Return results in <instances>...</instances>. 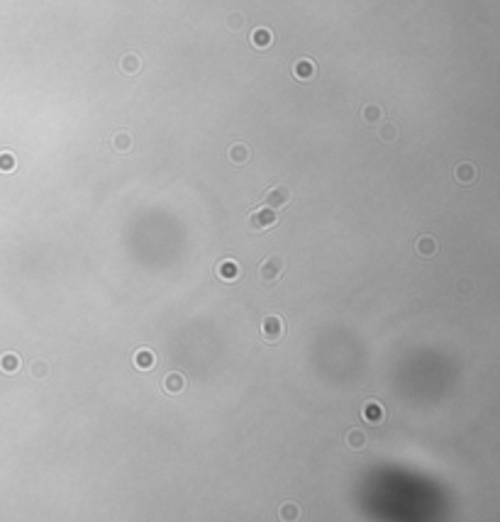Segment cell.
Returning <instances> with one entry per match:
<instances>
[{
	"instance_id": "cell-21",
	"label": "cell",
	"mask_w": 500,
	"mask_h": 522,
	"mask_svg": "<svg viewBox=\"0 0 500 522\" xmlns=\"http://www.w3.org/2000/svg\"><path fill=\"white\" fill-rule=\"evenodd\" d=\"M278 517H281V520H298V517H300V508L295 505V503H286V505H281Z\"/></svg>"
},
{
	"instance_id": "cell-8",
	"label": "cell",
	"mask_w": 500,
	"mask_h": 522,
	"mask_svg": "<svg viewBox=\"0 0 500 522\" xmlns=\"http://www.w3.org/2000/svg\"><path fill=\"white\" fill-rule=\"evenodd\" d=\"M161 386H164V390H166L168 395H181L188 383H186V376H181V374L173 371V374H166V376H164V383H161Z\"/></svg>"
},
{
	"instance_id": "cell-12",
	"label": "cell",
	"mask_w": 500,
	"mask_h": 522,
	"mask_svg": "<svg viewBox=\"0 0 500 522\" xmlns=\"http://www.w3.org/2000/svg\"><path fill=\"white\" fill-rule=\"evenodd\" d=\"M110 146L117 152V154H127L130 149L134 146V139L130 132H124V130H120V132H115L110 137Z\"/></svg>"
},
{
	"instance_id": "cell-10",
	"label": "cell",
	"mask_w": 500,
	"mask_h": 522,
	"mask_svg": "<svg viewBox=\"0 0 500 522\" xmlns=\"http://www.w3.org/2000/svg\"><path fill=\"white\" fill-rule=\"evenodd\" d=\"M476 173L478 171L471 161H461V164H456V168H454V178L461 186H471V183L476 181Z\"/></svg>"
},
{
	"instance_id": "cell-13",
	"label": "cell",
	"mask_w": 500,
	"mask_h": 522,
	"mask_svg": "<svg viewBox=\"0 0 500 522\" xmlns=\"http://www.w3.org/2000/svg\"><path fill=\"white\" fill-rule=\"evenodd\" d=\"M132 361H134V366L139 368V371H149V368H154L156 356H154V352H152V349L142 346V349H137V352H134Z\"/></svg>"
},
{
	"instance_id": "cell-2",
	"label": "cell",
	"mask_w": 500,
	"mask_h": 522,
	"mask_svg": "<svg viewBox=\"0 0 500 522\" xmlns=\"http://www.w3.org/2000/svg\"><path fill=\"white\" fill-rule=\"evenodd\" d=\"M283 268H286V264H283L281 256H268V259H264V261L259 264V281H261V286L276 283L278 278H281V274H283Z\"/></svg>"
},
{
	"instance_id": "cell-1",
	"label": "cell",
	"mask_w": 500,
	"mask_h": 522,
	"mask_svg": "<svg viewBox=\"0 0 500 522\" xmlns=\"http://www.w3.org/2000/svg\"><path fill=\"white\" fill-rule=\"evenodd\" d=\"M276 222H278L276 210H271V208H266V205H261V208L252 210V212H249V217H246V227H249L252 232H264V230H271Z\"/></svg>"
},
{
	"instance_id": "cell-4",
	"label": "cell",
	"mask_w": 500,
	"mask_h": 522,
	"mask_svg": "<svg viewBox=\"0 0 500 522\" xmlns=\"http://www.w3.org/2000/svg\"><path fill=\"white\" fill-rule=\"evenodd\" d=\"M290 198H293V190L288 186H273V188H268L264 193V205L271 208V210H281L290 203Z\"/></svg>"
},
{
	"instance_id": "cell-14",
	"label": "cell",
	"mask_w": 500,
	"mask_h": 522,
	"mask_svg": "<svg viewBox=\"0 0 500 522\" xmlns=\"http://www.w3.org/2000/svg\"><path fill=\"white\" fill-rule=\"evenodd\" d=\"M293 76L298 81H310L315 76V61L312 59H298L295 66H293Z\"/></svg>"
},
{
	"instance_id": "cell-18",
	"label": "cell",
	"mask_w": 500,
	"mask_h": 522,
	"mask_svg": "<svg viewBox=\"0 0 500 522\" xmlns=\"http://www.w3.org/2000/svg\"><path fill=\"white\" fill-rule=\"evenodd\" d=\"M120 68H122L127 76H134V73H139V68H142V59L130 52V54L122 56V61H120Z\"/></svg>"
},
{
	"instance_id": "cell-11",
	"label": "cell",
	"mask_w": 500,
	"mask_h": 522,
	"mask_svg": "<svg viewBox=\"0 0 500 522\" xmlns=\"http://www.w3.org/2000/svg\"><path fill=\"white\" fill-rule=\"evenodd\" d=\"M437 249H439V244H437V239L430 237V234L417 237V242H415V252L422 256V259H432V256L437 254Z\"/></svg>"
},
{
	"instance_id": "cell-16",
	"label": "cell",
	"mask_w": 500,
	"mask_h": 522,
	"mask_svg": "<svg viewBox=\"0 0 500 522\" xmlns=\"http://www.w3.org/2000/svg\"><path fill=\"white\" fill-rule=\"evenodd\" d=\"M271 42H273V32H271L268 27H256L254 32H252V44H254L256 49H268Z\"/></svg>"
},
{
	"instance_id": "cell-5",
	"label": "cell",
	"mask_w": 500,
	"mask_h": 522,
	"mask_svg": "<svg viewBox=\"0 0 500 522\" xmlns=\"http://www.w3.org/2000/svg\"><path fill=\"white\" fill-rule=\"evenodd\" d=\"M252 159V149L246 142H232L227 146V161H232L234 166H246Z\"/></svg>"
},
{
	"instance_id": "cell-22",
	"label": "cell",
	"mask_w": 500,
	"mask_h": 522,
	"mask_svg": "<svg viewBox=\"0 0 500 522\" xmlns=\"http://www.w3.org/2000/svg\"><path fill=\"white\" fill-rule=\"evenodd\" d=\"M17 161H15V154L10 152H0V171H15Z\"/></svg>"
},
{
	"instance_id": "cell-20",
	"label": "cell",
	"mask_w": 500,
	"mask_h": 522,
	"mask_svg": "<svg viewBox=\"0 0 500 522\" xmlns=\"http://www.w3.org/2000/svg\"><path fill=\"white\" fill-rule=\"evenodd\" d=\"M378 137H381V142H395V137H398V127L393 122H383L381 125V130H378Z\"/></svg>"
},
{
	"instance_id": "cell-19",
	"label": "cell",
	"mask_w": 500,
	"mask_h": 522,
	"mask_svg": "<svg viewBox=\"0 0 500 522\" xmlns=\"http://www.w3.org/2000/svg\"><path fill=\"white\" fill-rule=\"evenodd\" d=\"M30 374H32L34 378H46L49 376V364H46L44 359H32V364H30Z\"/></svg>"
},
{
	"instance_id": "cell-6",
	"label": "cell",
	"mask_w": 500,
	"mask_h": 522,
	"mask_svg": "<svg viewBox=\"0 0 500 522\" xmlns=\"http://www.w3.org/2000/svg\"><path fill=\"white\" fill-rule=\"evenodd\" d=\"M368 444V437L364 430H356V427H352L349 432L344 434V446L349 449V452H364Z\"/></svg>"
},
{
	"instance_id": "cell-17",
	"label": "cell",
	"mask_w": 500,
	"mask_h": 522,
	"mask_svg": "<svg viewBox=\"0 0 500 522\" xmlns=\"http://www.w3.org/2000/svg\"><path fill=\"white\" fill-rule=\"evenodd\" d=\"M361 120L364 122H383V108L381 105H376V103H368V105H364L361 108Z\"/></svg>"
},
{
	"instance_id": "cell-15",
	"label": "cell",
	"mask_w": 500,
	"mask_h": 522,
	"mask_svg": "<svg viewBox=\"0 0 500 522\" xmlns=\"http://www.w3.org/2000/svg\"><path fill=\"white\" fill-rule=\"evenodd\" d=\"M20 366H22V361H20V356L15 354V352H8V354L0 356V371H3V374L12 376V374L20 371Z\"/></svg>"
},
{
	"instance_id": "cell-9",
	"label": "cell",
	"mask_w": 500,
	"mask_h": 522,
	"mask_svg": "<svg viewBox=\"0 0 500 522\" xmlns=\"http://www.w3.org/2000/svg\"><path fill=\"white\" fill-rule=\"evenodd\" d=\"M217 278L224 281V283H234V281L239 278V266H237V261H232V259H222V261L217 264Z\"/></svg>"
},
{
	"instance_id": "cell-23",
	"label": "cell",
	"mask_w": 500,
	"mask_h": 522,
	"mask_svg": "<svg viewBox=\"0 0 500 522\" xmlns=\"http://www.w3.org/2000/svg\"><path fill=\"white\" fill-rule=\"evenodd\" d=\"M242 22H244V17H242L239 12L227 15V24H230V30H239V27H242Z\"/></svg>"
},
{
	"instance_id": "cell-3",
	"label": "cell",
	"mask_w": 500,
	"mask_h": 522,
	"mask_svg": "<svg viewBox=\"0 0 500 522\" xmlns=\"http://www.w3.org/2000/svg\"><path fill=\"white\" fill-rule=\"evenodd\" d=\"M283 334H286V322H283V317H278V315H268V317H264V322H261V337H264V342L273 344V342H278Z\"/></svg>"
},
{
	"instance_id": "cell-7",
	"label": "cell",
	"mask_w": 500,
	"mask_h": 522,
	"mask_svg": "<svg viewBox=\"0 0 500 522\" xmlns=\"http://www.w3.org/2000/svg\"><path fill=\"white\" fill-rule=\"evenodd\" d=\"M361 417H364L366 422H371V425H378V422H383L386 410H383V405H381L378 400H366V403H364V408H361Z\"/></svg>"
}]
</instances>
